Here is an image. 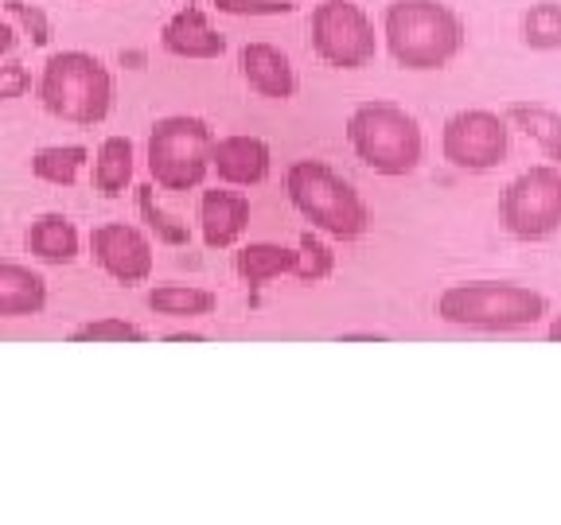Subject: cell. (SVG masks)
Wrapping results in <instances>:
<instances>
[{
    "mask_svg": "<svg viewBox=\"0 0 561 525\" xmlns=\"http://www.w3.org/2000/svg\"><path fill=\"white\" fill-rule=\"evenodd\" d=\"M149 307L168 319H199V315H210L219 307V296L210 289H199V284H157L149 292Z\"/></svg>",
    "mask_w": 561,
    "mask_h": 525,
    "instance_id": "cell-19",
    "label": "cell"
},
{
    "mask_svg": "<svg viewBox=\"0 0 561 525\" xmlns=\"http://www.w3.org/2000/svg\"><path fill=\"white\" fill-rule=\"evenodd\" d=\"M47 307V280L32 265L0 261V319H27Z\"/></svg>",
    "mask_w": 561,
    "mask_h": 525,
    "instance_id": "cell-15",
    "label": "cell"
},
{
    "mask_svg": "<svg viewBox=\"0 0 561 525\" xmlns=\"http://www.w3.org/2000/svg\"><path fill=\"white\" fill-rule=\"evenodd\" d=\"M79 245H82L79 230H75V222H70L67 214H59V210L39 214L24 234V249L44 265H70L79 257Z\"/></svg>",
    "mask_w": 561,
    "mask_h": 525,
    "instance_id": "cell-17",
    "label": "cell"
},
{
    "mask_svg": "<svg viewBox=\"0 0 561 525\" xmlns=\"http://www.w3.org/2000/svg\"><path fill=\"white\" fill-rule=\"evenodd\" d=\"M35 94L55 121L102 125L114 109V74L90 51H55L39 70Z\"/></svg>",
    "mask_w": 561,
    "mask_h": 525,
    "instance_id": "cell-4",
    "label": "cell"
},
{
    "mask_svg": "<svg viewBox=\"0 0 561 525\" xmlns=\"http://www.w3.org/2000/svg\"><path fill=\"white\" fill-rule=\"evenodd\" d=\"M75 342H140L145 331L137 324H129L125 315H94L87 324H79L70 331Z\"/></svg>",
    "mask_w": 561,
    "mask_h": 525,
    "instance_id": "cell-23",
    "label": "cell"
},
{
    "mask_svg": "<svg viewBox=\"0 0 561 525\" xmlns=\"http://www.w3.org/2000/svg\"><path fill=\"white\" fill-rule=\"evenodd\" d=\"M32 90V70L16 59H0V102H16Z\"/></svg>",
    "mask_w": 561,
    "mask_h": 525,
    "instance_id": "cell-27",
    "label": "cell"
},
{
    "mask_svg": "<svg viewBox=\"0 0 561 525\" xmlns=\"http://www.w3.org/2000/svg\"><path fill=\"white\" fill-rule=\"evenodd\" d=\"M347 144L375 175H410L425 156L417 117L398 102H363L347 117Z\"/></svg>",
    "mask_w": 561,
    "mask_h": 525,
    "instance_id": "cell-5",
    "label": "cell"
},
{
    "mask_svg": "<svg viewBox=\"0 0 561 525\" xmlns=\"http://www.w3.org/2000/svg\"><path fill=\"white\" fill-rule=\"evenodd\" d=\"M16 51V27L9 20H0V59H9Z\"/></svg>",
    "mask_w": 561,
    "mask_h": 525,
    "instance_id": "cell-29",
    "label": "cell"
},
{
    "mask_svg": "<svg viewBox=\"0 0 561 525\" xmlns=\"http://www.w3.org/2000/svg\"><path fill=\"white\" fill-rule=\"evenodd\" d=\"M293 269H297V249L277 242H250L234 254L238 280L250 284V289H262V284H270L277 277H293Z\"/></svg>",
    "mask_w": 561,
    "mask_h": 525,
    "instance_id": "cell-18",
    "label": "cell"
},
{
    "mask_svg": "<svg viewBox=\"0 0 561 525\" xmlns=\"http://www.w3.org/2000/svg\"><path fill=\"white\" fill-rule=\"evenodd\" d=\"M250 195L234 191V187H210L203 191L199 199V230H203V242L210 249H230L245 237L250 230Z\"/></svg>",
    "mask_w": 561,
    "mask_h": 525,
    "instance_id": "cell-12",
    "label": "cell"
},
{
    "mask_svg": "<svg viewBox=\"0 0 561 525\" xmlns=\"http://www.w3.org/2000/svg\"><path fill=\"white\" fill-rule=\"evenodd\" d=\"M523 44L535 51H558L561 47V4L542 0L523 16Z\"/></svg>",
    "mask_w": 561,
    "mask_h": 525,
    "instance_id": "cell-22",
    "label": "cell"
},
{
    "mask_svg": "<svg viewBox=\"0 0 561 525\" xmlns=\"http://www.w3.org/2000/svg\"><path fill=\"white\" fill-rule=\"evenodd\" d=\"M546 335H550L553 342H561V315H553V319H550V331H546Z\"/></svg>",
    "mask_w": 561,
    "mask_h": 525,
    "instance_id": "cell-30",
    "label": "cell"
},
{
    "mask_svg": "<svg viewBox=\"0 0 561 525\" xmlns=\"http://www.w3.org/2000/svg\"><path fill=\"white\" fill-rule=\"evenodd\" d=\"M500 222L518 242H546L561 230V164L515 175L500 199Z\"/></svg>",
    "mask_w": 561,
    "mask_h": 525,
    "instance_id": "cell-8",
    "label": "cell"
},
{
    "mask_svg": "<svg viewBox=\"0 0 561 525\" xmlns=\"http://www.w3.org/2000/svg\"><path fill=\"white\" fill-rule=\"evenodd\" d=\"M215 132L203 117H160L149 132V175L160 191H195L210 175Z\"/></svg>",
    "mask_w": 561,
    "mask_h": 525,
    "instance_id": "cell-6",
    "label": "cell"
},
{
    "mask_svg": "<svg viewBox=\"0 0 561 525\" xmlns=\"http://www.w3.org/2000/svg\"><path fill=\"white\" fill-rule=\"evenodd\" d=\"M546 296L515 280H460L437 296V315L472 331H523L546 319Z\"/></svg>",
    "mask_w": 561,
    "mask_h": 525,
    "instance_id": "cell-3",
    "label": "cell"
},
{
    "mask_svg": "<svg viewBox=\"0 0 561 525\" xmlns=\"http://www.w3.org/2000/svg\"><path fill=\"white\" fill-rule=\"evenodd\" d=\"M285 191L297 214L312 230L340 242H355L367 234L370 226V207L351 179H343L332 164L324 160H297L285 172Z\"/></svg>",
    "mask_w": 561,
    "mask_h": 525,
    "instance_id": "cell-2",
    "label": "cell"
},
{
    "mask_svg": "<svg viewBox=\"0 0 561 525\" xmlns=\"http://www.w3.org/2000/svg\"><path fill=\"white\" fill-rule=\"evenodd\" d=\"M507 121H515L553 164H561V114H553L546 105H511Z\"/></svg>",
    "mask_w": 561,
    "mask_h": 525,
    "instance_id": "cell-21",
    "label": "cell"
},
{
    "mask_svg": "<svg viewBox=\"0 0 561 525\" xmlns=\"http://www.w3.org/2000/svg\"><path fill=\"white\" fill-rule=\"evenodd\" d=\"M152 191L157 187H140V214L149 219L152 234H157V242H168V245H187V226H180V222L172 219V214H164V210L152 202Z\"/></svg>",
    "mask_w": 561,
    "mask_h": 525,
    "instance_id": "cell-25",
    "label": "cell"
},
{
    "mask_svg": "<svg viewBox=\"0 0 561 525\" xmlns=\"http://www.w3.org/2000/svg\"><path fill=\"white\" fill-rule=\"evenodd\" d=\"M90 257L94 265L105 272L110 280L125 284V289H137L152 277V237L140 226H129V222H102L90 234Z\"/></svg>",
    "mask_w": 561,
    "mask_h": 525,
    "instance_id": "cell-10",
    "label": "cell"
},
{
    "mask_svg": "<svg viewBox=\"0 0 561 525\" xmlns=\"http://www.w3.org/2000/svg\"><path fill=\"white\" fill-rule=\"evenodd\" d=\"M238 62H242L245 86L254 90L257 97H270V102H289V97L297 94V70H293V59L280 51L277 44L254 39V44L242 47Z\"/></svg>",
    "mask_w": 561,
    "mask_h": 525,
    "instance_id": "cell-14",
    "label": "cell"
},
{
    "mask_svg": "<svg viewBox=\"0 0 561 525\" xmlns=\"http://www.w3.org/2000/svg\"><path fill=\"white\" fill-rule=\"evenodd\" d=\"M90 152L82 144H47L32 156V175L51 187H70L87 167Z\"/></svg>",
    "mask_w": 561,
    "mask_h": 525,
    "instance_id": "cell-20",
    "label": "cell"
},
{
    "mask_svg": "<svg viewBox=\"0 0 561 525\" xmlns=\"http://www.w3.org/2000/svg\"><path fill=\"white\" fill-rule=\"evenodd\" d=\"M160 47L175 59L210 62L227 55V35L210 24L203 9H180L164 27H160Z\"/></svg>",
    "mask_w": 561,
    "mask_h": 525,
    "instance_id": "cell-13",
    "label": "cell"
},
{
    "mask_svg": "<svg viewBox=\"0 0 561 525\" xmlns=\"http://www.w3.org/2000/svg\"><path fill=\"white\" fill-rule=\"evenodd\" d=\"M440 152L460 172H491L500 167L511 152L507 117L491 109H460L440 129Z\"/></svg>",
    "mask_w": 561,
    "mask_h": 525,
    "instance_id": "cell-9",
    "label": "cell"
},
{
    "mask_svg": "<svg viewBox=\"0 0 561 525\" xmlns=\"http://www.w3.org/2000/svg\"><path fill=\"white\" fill-rule=\"evenodd\" d=\"M332 269H335V254L312 230H305L297 245V269H293V277H300L305 284H316V280L332 277Z\"/></svg>",
    "mask_w": 561,
    "mask_h": 525,
    "instance_id": "cell-24",
    "label": "cell"
},
{
    "mask_svg": "<svg viewBox=\"0 0 561 525\" xmlns=\"http://www.w3.org/2000/svg\"><path fill=\"white\" fill-rule=\"evenodd\" d=\"M90 184L102 199H122L133 187V172H137V149L129 137H105L98 144L94 160H90Z\"/></svg>",
    "mask_w": 561,
    "mask_h": 525,
    "instance_id": "cell-16",
    "label": "cell"
},
{
    "mask_svg": "<svg viewBox=\"0 0 561 525\" xmlns=\"http://www.w3.org/2000/svg\"><path fill=\"white\" fill-rule=\"evenodd\" d=\"M210 172L219 175V184L227 187H257L270 179L273 152L254 132H227V137H215Z\"/></svg>",
    "mask_w": 561,
    "mask_h": 525,
    "instance_id": "cell-11",
    "label": "cell"
},
{
    "mask_svg": "<svg viewBox=\"0 0 561 525\" xmlns=\"http://www.w3.org/2000/svg\"><path fill=\"white\" fill-rule=\"evenodd\" d=\"M308 39L316 59L335 70H363L378 55L375 20L351 0H320L308 16Z\"/></svg>",
    "mask_w": 561,
    "mask_h": 525,
    "instance_id": "cell-7",
    "label": "cell"
},
{
    "mask_svg": "<svg viewBox=\"0 0 561 525\" xmlns=\"http://www.w3.org/2000/svg\"><path fill=\"white\" fill-rule=\"evenodd\" d=\"M382 39L402 70H445L465 51V20L445 0H394L382 16Z\"/></svg>",
    "mask_w": 561,
    "mask_h": 525,
    "instance_id": "cell-1",
    "label": "cell"
},
{
    "mask_svg": "<svg viewBox=\"0 0 561 525\" xmlns=\"http://www.w3.org/2000/svg\"><path fill=\"white\" fill-rule=\"evenodd\" d=\"M9 12H12V16L24 20V27L32 32V44H35V47H44V44H47V20H44V12L27 9L24 0H9Z\"/></svg>",
    "mask_w": 561,
    "mask_h": 525,
    "instance_id": "cell-28",
    "label": "cell"
},
{
    "mask_svg": "<svg viewBox=\"0 0 561 525\" xmlns=\"http://www.w3.org/2000/svg\"><path fill=\"white\" fill-rule=\"evenodd\" d=\"M215 9L227 16H289L293 0H215Z\"/></svg>",
    "mask_w": 561,
    "mask_h": 525,
    "instance_id": "cell-26",
    "label": "cell"
}]
</instances>
